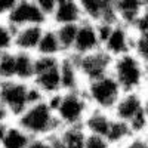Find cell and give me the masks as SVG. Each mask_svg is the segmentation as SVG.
Returning a JSON list of instances; mask_svg holds the SVG:
<instances>
[{"mask_svg":"<svg viewBox=\"0 0 148 148\" xmlns=\"http://www.w3.org/2000/svg\"><path fill=\"white\" fill-rule=\"evenodd\" d=\"M14 121L21 129L25 130L31 138L51 136L62 127L46 99L28 105L24 110V113Z\"/></svg>","mask_w":148,"mask_h":148,"instance_id":"1","label":"cell"},{"mask_svg":"<svg viewBox=\"0 0 148 148\" xmlns=\"http://www.w3.org/2000/svg\"><path fill=\"white\" fill-rule=\"evenodd\" d=\"M147 65L135 55L127 52L113 59L110 74L123 92H144Z\"/></svg>","mask_w":148,"mask_h":148,"instance_id":"2","label":"cell"},{"mask_svg":"<svg viewBox=\"0 0 148 148\" xmlns=\"http://www.w3.org/2000/svg\"><path fill=\"white\" fill-rule=\"evenodd\" d=\"M89 101L86 98L83 89L61 92L58 105L55 108V116L61 126H82L86 116L90 111Z\"/></svg>","mask_w":148,"mask_h":148,"instance_id":"3","label":"cell"},{"mask_svg":"<svg viewBox=\"0 0 148 148\" xmlns=\"http://www.w3.org/2000/svg\"><path fill=\"white\" fill-rule=\"evenodd\" d=\"M82 89L88 98L90 108L107 111V113L113 111L116 102L123 93V90L120 89V86L111 74L84 83Z\"/></svg>","mask_w":148,"mask_h":148,"instance_id":"4","label":"cell"},{"mask_svg":"<svg viewBox=\"0 0 148 148\" xmlns=\"http://www.w3.org/2000/svg\"><path fill=\"white\" fill-rule=\"evenodd\" d=\"M31 83L19 80H8L0 84V102L5 105L12 120L19 117L30 105Z\"/></svg>","mask_w":148,"mask_h":148,"instance_id":"5","label":"cell"},{"mask_svg":"<svg viewBox=\"0 0 148 148\" xmlns=\"http://www.w3.org/2000/svg\"><path fill=\"white\" fill-rule=\"evenodd\" d=\"M74 59H76V65H77L79 74H80L82 82L84 84L88 82L96 80V79L110 74L114 58L110 56L101 47L95 52L86 53V55H82V56H74Z\"/></svg>","mask_w":148,"mask_h":148,"instance_id":"6","label":"cell"},{"mask_svg":"<svg viewBox=\"0 0 148 148\" xmlns=\"http://www.w3.org/2000/svg\"><path fill=\"white\" fill-rule=\"evenodd\" d=\"M9 25L18 30L28 25H46L47 19L37 8L36 0H16L10 14L5 19Z\"/></svg>","mask_w":148,"mask_h":148,"instance_id":"7","label":"cell"},{"mask_svg":"<svg viewBox=\"0 0 148 148\" xmlns=\"http://www.w3.org/2000/svg\"><path fill=\"white\" fill-rule=\"evenodd\" d=\"M144 98V92H123L111 111V116L129 125L130 121H133L142 114Z\"/></svg>","mask_w":148,"mask_h":148,"instance_id":"8","label":"cell"},{"mask_svg":"<svg viewBox=\"0 0 148 148\" xmlns=\"http://www.w3.org/2000/svg\"><path fill=\"white\" fill-rule=\"evenodd\" d=\"M98 49H101V42H99V37H98L95 24L83 19L77 25L76 40H74V46L70 55L82 56L86 53L95 52Z\"/></svg>","mask_w":148,"mask_h":148,"instance_id":"9","label":"cell"},{"mask_svg":"<svg viewBox=\"0 0 148 148\" xmlns=\"http://www.w3.org/2000/svg\"><path fill=\"white\" fill-rule=\"evenodd\" d=\"M132 45H133V31L123 24H116L111 30L108 39L102 45V49L110 56L117 58L120 55L132 52Z\"/></svg>","mask_w":148,"mask_h":148,"instance_id":"10","label":"cell"},{"mask_svg":"<svg viewBox=\"0 0 148 148\" xmlns=\"http://www.w3.org/2000/svg\"><path fill=\"white\" fill-rule=\"evenodd\" d=\"M83 21V14L79 0H56V8L47 24L58 25H77Z\"/></svg>","mask_w":148,"mask_h":148,"instance_id":"11","label":"cell"},{"mask_svg":"<svg viewBox=\"0 0 148 148\" xmlns=\"http://www.w3.org/2000/svg\"><path fill=\"white\" fill-rule=\"evenodd\" d=\"M43 30H45V25H28V27H22V28L15 30L14 51L36 55Z\"/></svg>","mask_w":148,"mask_h":148,"instance_id":"12","label":"cell"},{"mask_svg":"<svg viewBox=\"0 0 148 148\" xmlns=\"http://www.w3.org/2000/svg\"><path fill=\"white\" fill-rule=\"evenodd\" d=\"M49 138L52 148H84L86 130L83 126H65Z\"/></svg>","mask_w":148,"mask_h":148,"instance_id":"13","label":"cell"},{"mask_svg":"<svg viewBox=\"0 0 148 148\" xmlns=\"http://www.w3.org/2000/svg\"><path fill=\"white\" fill-rule=\"evenodd\" d=\"M59 76L62 92L79 90L83 88V82L79 74L76 59L73 55H62L59 59Z\"/></svg>","mask_w":148,"mask_h":148,"instance_id":"14","label":"cell"},{"mask_svg":"<svg viewBox=\"0 0 148 148\" xmlns=\"http://www.w3.org/2000/svg\"><path fill=\"white\" fill-rule=\"evenodd\" d=\"M31 83L40 90V93L45 96V99L49 96H52V95L62 92V88H61V76H59V65L36 74Z\"/></svg>","mask_w":148,"mask_h":148,"instance_id":"15","label":"cell"},{"mask_svg":"<svg viewBox=\"0 0 148 148\" xmlns=\"http://www.w3.org/2000/svg\"><path fill=\"white\" fill-rule=\"evenodd\" d=\"M113 5L117 22L132 28L142 10L144 0H113Z\"/></svg>","mask_w":148,"mask_h":148,"instance_id":"16","label":"cell"},{"mask_svg":"<svg viewBox=\"0 0 148 148\" xmlns=\"http://www.w3.org/2000/svg\"><path fill=\"white\" fill-rule=\"evenodd\" d=\"M111 121H113V116H111V113L92 108L89 111V114L86 116L82 126L86 130V133L99 135V136H105L107 138V133L110 130Z\"/></svg>","mask_w":148,"mask_h":148,"instance_id":"17","label":"cell"},{"mask_svg":"<svg viewBox=\"0 0 148 148\" xmlns=\"http://www.w3.org/2000/svg\"><path fill=\"white\" fill-rule=\"evenodd\" d=\"M36 55H45V56H62V51L58 42V36L55 27L51 24H46L43 34L40 37L39 46H37Z\"/></svg>","mask_w":148,"mask_h":148,"instance_id":"18","label":"cell"},{"mask_svg":"<svg viewBox=\"0 0 148 148\" xmlns=\"http://www.w3.org/2000/svg\"><path fill=\"white\" fill-rule=\"evenodd\" d=\"M31 136L12 120L0 142V148H27Z\"/></svg>","mask_w":148,"mask_h":148,"instance_id":"19","label":"cell"},{"mask_svg":"<svg viewBox=\"0 0 148 148\" xmlns=\"http://www.w3.org/2000/svg\"><path fill=\"white\" fill-rule=\"evenodd\" d=\"M34 77V53L15 51V80L31 83Z\"/></svg>","mask_w":148,"mask_h":148,"instance_id":"20","label":"cell"},{"mask_svg":"<svg viewBox=\"0 0 148 148\" xmlns=\"http://www.w3.org/2000/svg\"><path fill=\"white\" fill-rule=\"evenodd\" d=\"M130 136H133V135L130 132V127H129L127 123L120 121V120H117V119L113 117L110 130L107 133V139L111 144V147H113V148H119L120 145L125 144Z\"/></svg>","mask_w":148,"mask_h":148,"instance_id":"21","label":"cell"},{"mask_svg":"<svg viewBox=\"0 0 148 148\" xmlns=\"http://www.w3.org/2000/svg\"><path fill=\"white\" fill-rule=\"evenodd\" d=\"M77 25H73L71 24V25H58V27H55L62 55H70L71 53L73 46H74V40H76V34H77Z\"/></svg>","mask_w":148,"mask_h":148,"instance_id":"22","label":"cell"},{"mask_svg":"<svg viewBox=\"0 0 148 148\" xmlns=\"http://www.w3.org/2000/svg\"><path fill=\"white\" fill-rule=\"evenodd\" d=\"M132 52L136 55L145 65H148V31L133 33Z\"/></svg>","mask_w":148,"mask_h":148,"instance_id":"23","label":"cell"},{"mask_svg":"<svg viewBox=\"0 0 148 148\" xmlns=\"http://www.w3.org/2000/svg\"><path fill=\"white\" fill-rule=\"evenodd\" d=\"M0 80H15V51L5 52L0 59Z\"/></svg>","mask_w":148,"mask_h":148,"instance_id":"24","label":"cell"},{"mask_svg":"<svg viewBox=\"0 0 148 148\" xmlns=\"http://www.w3.org/2000/svg\"><path fill=\"white\" fill-rule=\"evenodd\" d=\"M14 36L15 30L6 21H0V52L14 51Z\"/></svg>","mask_w":148,"mask_h":148,"instance_id":"25","label":"cell"},{"mask_svg":"<svg viewBox=\"0 0 148 148\" xmlns=\"http://www.w3.org/2000/svg\"><path fill=\"white\" fill-rule=\"evenodd\" d=\"M133 33H142V31H148V0H144V6L142 10L136 19V22L132 25L130 28Z\"/></svg>","mask_w":148,"mask_h":148,"instance_id":"26","label":"cell"},{"mask_svg":"<svg viewBox=\"0 0 148 148\" xmlns=\"http://www.w3.org/2000/svg\"><path fill=\"white\" fill-rule=\"evenodd\" d=\"M84 148H113V147H111V144L108 142V139H107L105 136L86 133Z\"/></svg>","mask_w":148,"mask_h":148,"instance_id":"27","label":"cell"},{"mask_svg":"<svg viewBox=\"0 0 148 148\" xmlns=\"http://www.w3.org/2000/svg\"><path fill=\"white\" fill-rule=\"evenodd\" d=\"M36 5L49 22V19H51L53 10L56 8V0H36Z\"/></svg>","mask_w":148,"mask_h":148,"instance_id":"28","label":"cell"},{"mask_svg":"<svg viewBox=\"0 0 148 148\" xmlns=\"http://www.w3.org/2000/svg\"><path fill=\"white\" fill-rule=\"evenodd\" d=\"M119 148H148V138H147V135H142V136H130Z\"/></svg>","mask_w":148,"mask_h":148,"instance_id":"29","label":"cell"},{"mask_svg":"<svg viewBox=\"0 0 148 148\" xmlns=\"http://www.w3.org/2000/svg\"><path fill=\"white\" fill-rule=\"evenodd\" d=\"M27 148H52L51 138L49 136H40V138H31Z\"/></svg>","mask_w":148,"mask_h":148,"instance_id":"30","label":"cell"},{"mask_svg":"<svg viewBox=\"0 0 148 148\" xmlns=\"http://www.w3.org/2000/svg\"><path fill=\"white\" fill-rule=\"evenodd\" d=\"M16 0H0V19H6L8 15L10 14L12 8L15 6Z\"/></svg>","mask_w":148,"mask_h":148,"instance_id":"31","label":"cell"},{"mask_svg":"<svg viewBox=\"0 0 148 148\" xmlns=\"http://www.w3.org/2000/svg\"><path fill=\"white\" fill-rule=\"evenodd\" d=\"M6 121H12V119L8 113V110L5 108V105L0 102V123H6Z\"/></svg>","mask_w":148,"mask_h":148,"instance_id":"32","label":"cell"},{"mask_svg":"<svg viewBox=\"0 0 148 148\" xmlns=\"http://www.w3.org/2000/svg\"><path fill=\"white\" fill-rule=\"evenodd\" d=\"M9 125H10V121L0 123V142H2V139H3V136H5V133H6V130H8Z\"/></svg>","mask_w":148,"mask_h":148,"instance_id":"33","label":"cell"},{"mask_svg":"<svg viewBox=\"0 0 148 148\" xmlns=\"http://www.w3.org/2000/svg\"><path fill=\"white\" fill-rule=\"evenodd\" d=\"M142 113H144L145 119L148 120V95H145V98H144V110H142Z\"/></svg>","mask_w":148,"mask_h":148,"instance_id":"34","label":"cell"},{"mask_svg":"<svg viewBox=\"0 0 148 148\" xmlns=\"http://www.w3.org/2000/svg\"><path fill=\"white\" fill-rule=\"evenodd\" d=\"M144 93L148 95V65H147V70H145V83H144Z\"/></svg>","mask_w":148,"mask_h":148,"instance_id":"35","label":"cell"},{"mask_svg":"<svg viewBox=\"0 0 148 148\" xmlns=\"http://www.w3.org/2000/svg\"><path fill=\"white\" fill-rule=\"evenodd\" d=\"M3 53H5V52H0V59H2V56H3Z\"/></svg>","mask_w":148,"mask_h":148,"instance_id":"36","label":"cell"},{"mask_svg":"<svg viewBox=\"0 0 148 148\" xmlns=\"http://www.w3.org/2000/svg\"><path fill=\"white\" fill-rule=\"evenodd\" d=\"M0 84H2V80H0Z\"/></svg>","mask_w":148,"mask_h":148,"instance_id":"37","label":"cell"},{"mask_svg":"<svg viewBox=\"0 0 148 148\" xmlns=\"http://www.w3.org/2000/svg\"><path fill=\"white\" fill-rule=\"evenodd\" d=\"M147 138H148V133H147Z\"/></svg>","mask_w":148,"mask_h":148,"instance_id":"38","label":"cell"}]
</instances>
